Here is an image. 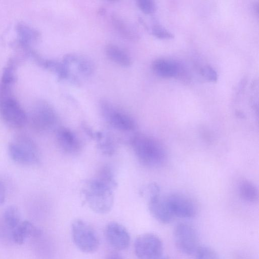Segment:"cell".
Listing matches in <instances>:
<instances>
[{
	"label": "cell",
	"mask_w": 259,
	"mask_h": 259,
	"mask_svg": "<svg viewBox=\"0 0 259 259\" xmlns=\"http://www.w3.org/2000/svg\"><path fill=\"white\" fill-rule=\"evenodd\" d=\"M164 198L174 218L190 219L196 215V205L188 197L180 193H174L164 197Z\"/></svg>",
	"instance_id": "cell-10"
},
{
	"label": "cell",
	"mask_w": 259,
	"mask_h": 259,
	"mask_svg": "<svg viewBox=\"0 0 259 259\" xmlns=\"http://www.w3.org/2000/svg\"><path fill=\"white\" fill-rule=\"evenodd\" d=\"M9 155L14 162L24 165L39 163L40 153L35 142L28 135H17L8 146Z\"/></svg>",
	"instance_id": "cell-3"
},
{
	"label": "cell",
	"mask_w": 259,
	"mask_h": 259,
	"mask_svg": "<svg viewBox=\"0 0 259 259\" xmlns=\"http://www.w3.org/2000/svg\"><path fill=\"white\" fill-rule=\"evenodd\" d=\"M105 235L108 243L116 250H125L129 246L130 235L126 229L117 223H109L105 228Z\"/></svg>",
	"instance_id": "cell-11"
},
{
	"label": "cell",
	"mask_w": 259,
	"mask_h": 259,
	"mask_svg": "<svg viewBox=\"0 0 259 259\" xmlns=\"http://www.w3.org/2000/svg\"><path fill=\"white\" fill-rule=\"evenodd\" d=\"M148 208L152 215L161 223L168 224L174 219L168 209L164 197H162L160 194L148 200Z\"/></svg>",
	"instance_id": "cell-14"
},
{
	"label": "cell",
	"mask_w": 259,
	"mask_h": 259,
	"mask_svg": "<svg viewBox=\"0 0 259 259\" xmlns=\"http://www.w3.org/2000/svg\"><path fill=\"white\" fill-rule=\"evenodd\" d=\"M6 188L3 182L0 179V205H2L6 200Z\"/></svg>",
	"instance_id": "cell-28"
},
{
	"label": "cell",
	"mask_w": 259,
	"mask_h": 259,
	"mask_svg": "<svg viewBox=\"0 0 259 259\" xmlns=\"http://www.w3.org/2000/svg\"><path fill=\"white\" fill-rule=\"evenodd\" d=\"M28 121L32 129L44 133L54 130L58 122V116L55 109L46 102H40L33 108Z\"/></svg>",
	"instance_id": "cell-4"
},
{
	"label": "cell",
	"mask_w": 259,
	"mask_h": 259,
	"mask_svg": "<svg viewBox=\"0 0 259 259\" xmlns=\"http://www.w3.org/2000/svg\"><path fill=\"white\" fill-rule=\"evenodd\" d=\"M4 219L7 226L13 231L21 223L18 208L14 205L7 207L4 211Z\"/></svg>",
	"instance_id": "cell-19"
},
{
	"label": "cell",
	"mask_w": 259,
	"mask_h": 259,
	"mask_svg": "<svg viewBox=\"0 0 259 259\" xmlns=\"http://www.w3.org/2000/svg\"><path fill=\"white\" fill-rule=\"evenodd\" d=\"M41 234V231L34 226L31 222L25 221L12 231V237L14 242L22 244L28 237H38Z\"/></svg>",
	"instance_id": "cell-15"
},
{
	"label": "cell",
	"mask_w": 259,
	"mask_h": 259,
	"mask_svg": "<svg viewBox=\"0 0 259 259\" xmlns=\"http://www.w3.org/2000/svg\"><path fill=\"white\" fill-rule=\"evenodd\" d=\"M0 115L4 121L14 128H20L28 122V116L18 102L10 96L0 100Z\"/></svg>",
	"instance_id": "cell-8"
},
{
	"label": "cell",
	"mask_w": 259,
	"mask_h": 259,
	"mask_svg": "<svg viewBox=\"0 0 259 259\" xmlns=\"http://www.w3.org/2000/svg\"><path fill=\"white\" fill-rule=\"evenodd\" d=\"M107 57L112 62L122 67H128L132 64L130 56L117 45L109 44L105 47Z\"/></svg>",
	"instance_id": "cell-16"
},
{
	"label": "cell",
	"mask_w": 259,
	"mask_h": 259,
	"mask_svg": "<svg viewBox=\"0 0 259 259\" xmlns=\"http://www.w3.org/2000/svg\"><path fill=\"white\" fill-rule=\"evenodd\" d=\"M100 110L104 119L114 128L121 131L135 129V122L125 112L115 108L111 102L103 99L99 102Z\"/></svg>",
	"instance_id": "cell-6"
},
{
	"label": "cell",
	"mask_w": 259,
	"mask_h": 259,
	"mask_svg": "<svg viewBox=\"0 0 259 259\" xmlns=\"http://www.w3.org/2000/svg\"><path fill=\"white\" fill-rule=\"evenodd\" d=\"M152 33L160 39H170L174 37L171 32L160 25H154L152 28Z\"/></svg>",
	"instance_id": "cell-23"
},
{
	"label": "cell",
	"mask_w": 259,
	"mask_h": 259,
	"mask_svg": "<svg viewBox=\"0 0 259 259\" xmlns=\"http://www.w3.org/2000/svg\"><path fill=\"white\" fill-rule=\"evenodd\" d=\"M159 259H169L168 258H167V257H161L160 258H159Z\"/></svg>",
	"instance_id": "cell-31"
},
{
	"label": "cell",
	"mask_w": 259,
	"mask_h": 259,
	"mask_svg": "<svg viewBox=\"0 0 259 259\" xmlns=\"http://www.w3.org/2000/svg\"><path fill=\"white\" fill-rule=\"evenodd\" d=\"M134 250L139 259H159L163 253V243L157 235L145 233L135 240Z\"/></svg>",
	"instance_id": "cell-9"
},
{
	"label": "cell",
	"mask_w": 259,
	"mask_h": 259,
	"mask_svg": "<svg viewBox=\"0 0 259 259\" xmlns=\"http://www.w3.org/2000/svg\"><path fill=\"white\" fill-rule=\"evenodd\" d=\"M105 13V9L104 8H101L99 10V13L100 15H103Z\"/></svg>",
	"instance_id": "cell-29"
},
{
	"label": "cell",
	"mask_w": 259,
	"mask_h": 259,
	"mask_svg": "<svg viewBox=\"0 0 259 259\" xmlns=\"http://www.w3.org/2000/svg\"><path fill=\"white\" fill-rule=\"evenodd\" d=\"M81 190L84 201L94 212L104 214L111 209L115 189L97 177L87 181Z\"/></svg>",
	"instance_id": "cell-2"
},
{
	"label": "cell",
	"mask_w": 259,
	"mask_h": 259,
	"mask_svg": "<svg viewBox=\"0 0 259 259\" xmlns=\"http://www.w3.org/2000/svg\"><path fill=\"white\" fill-rule=\"evenodd\" d=\"M19 33H20L21 37L26 40L31 39L32 37H35L36 36V32L35 31L28 27L24 25H20L18 27Z\"/></svg>",
	"instance_id": "cell-27"
},
{
	"label": "cell",
	"mask_w": 259,
	"mask_h": 259,
	"mask_svg": "<svg viewBox=\"0 0 259 259\" xmlns=\"http://www.w3.org/2000/svg\"><path fill=\"white\" fill-rule=\"evenodd\" d=\"M113 27L122 37L130 40H137L139 37L134 28L119 15L113 14L111 16Z\"/></svg>",
	"instance_id": "cell-17"
},
{
	"label": "cell",
	"mask_w": 259,
	"mask_h": 259,
	"mask_svg": "<svg viewBox=\"0 0 259 259\" xmlns=\"http://www.w3.org/2000/svg\"><path fill=\"white\" fill-rule=\"evenodd\" d=\"M195 254L196 259H220L216 251L206 245L199 246Z\"/></svg>",
	"instance_id": "cell-22"
},
{
	"label": "cell",
	"mask_w": 259,
	"mask_h": 259,
	"mask_svg": "<svg viewBox=\"0 0 259 259\" xmlns=\"http://www.w3.org/2000/svg\"><path fill=\"white\" fill-rule=\"evenodd\" d=\"M137 5L141 11L146 14L154 13L157 9L155 2L152 0H138Z\"/></svg>",
	"instance_id": "cell-24"
},
{
	"label": "cell",
	"mask_w": 259,
	"mask_h": 259,
	"mask_svg": "<svg viewBox=\"0 0 259 259\" xmlns=\"http://www.w3.org/2000/svg\"><path fill=\"white\" fill-rule=\"evenodd\" d=\"M132 149L141 163L149 167H157L166 159L163 145L154 138L142 133L135 134L131 139Z\"/></svg>",
	"instance_id": "cell-1"
},
{
	"label": "cell",
	"mask_w": 259,
	"mask_h": 259,
	"mask_svg": "<svg viewBox=\"0 0 259 259\" xmlns=\"http://www.w3.org/2000/svg\"><path fill=\"white\" fill-rule=\"evenodd\" d=\"M152 69L158 76L162 77H174L180 76L184 72L181 65L176 61L165 58L154 60Z\"/></svg>",
	"instance_id": "cell-13"
},
{
	"label": "cell",
	"mask_w": 259,
	"mask_h": 259,
	"mask_svg": "<svg viewBox=\"0 0 259 259\" xmlns=\"http://www.w3.org/2000/svg\"><path fill=\"white\" fill-rule=\"evenodd\" d=\"M160 188L158 185L154 183H150L142 189L141 193L146 196L148 200L150 198L160 194Z\"/></svg>",
	"instance_id": "cell-25"
},
{
	"label": "cell",
	"mask_w": 259,
	"mask_h": 259,
	"mask_svg": "<svg viewBox=\"0 0 259 259\" xmlns=\"http://www.w3.org/2000/svg\"><path fill=\"white\" fill-rule=\"evenodd\" d=\"M71 233L76 246L81 251L92 253L99 247V239L94 229L81 220H74L71 225Z\"/></svg>",
	"instance_id": "cell-5"
},
{
	"label": "cell",
	"mask_w": 259,
	"mask_h": 259,
	"mask_svg": "<svg viewBox=\"0 0 259 259\" xmlns=\"http://www.w3.org/2000/svg\"><path fill=\"white\" fill-rule=\"evenodd\" d=\"M74 64H76L78 71L81 75L88 76L94 71L95 65L92 60L83 55H78L77 59Z\"/></svg>",
	"instance_id": "cell-20"
},
{
	"label": "cell",
	"mask_w": 259,
	"mask_h": 259,
	"mask_svg": "<svg viewBox=\"0 0 259 259\" xmlns=\"http://www.w3.org/2000/svg\"><path fill=\"white\" fill-rule=\"evenodd\" d=\"M56 138L59 147L65 153L75 154L81 149V144L78 138L67 127H58L56 130Z\"/></svg>",
	"instance_id": "cell-12"
},
{
	"label": "cell",
	"mask_w": 259,
	"mask_h": 259,
	"mask_svg": "<svg viewBox=\"0 0 259 259\" xmlns=\"http://www.w3.org/2000/svg\"><path fill=\"white\" fill-rule=\"evenodd\" d=\"M241 197L246 201L255 202L258 199V191L256 186L251 182L242 181L239 186Z\"/></svg>",
	"instance_id": "cell-18"
},
{
	"label": "cell",
	"mask_w": 259,
	"mask_h": 259,
	"mask_svg": "<svg viewBox=\"0 0 259 259\" xmlns=\"http://www.w3.org/2000/svg\"><path fill=\"white\" fill-rule=\"evenodd\" d=\"M95 138L98 140V147L104 154L111 155L114 153V145L110 138L98 132H96Z\"/></svg>",
	"instance_id": "cell-21"
},
{
	"label": "cell",
	"mask_w": 259,
	"mask_h": 259,
	"mask_svg": "<svg viewBox=\"0 0 259 259\" xmlns=\"http://www.w3.org/2000/svg\"><path fill=\"white\" fill-rule=\"evenodd\" d=\"M174 238L177 248L185 254H195L199 247L197 231L189 224H178L174 230Z\"/></svg>",
	"instance_id": "cell-7"
},
{
	"label": "cell",
	"mask_w": 259,
	"mask_h": 259,
	"mask_svg": "<svg viewBox=\"0 0 259 259\" xmlns=\"http://www.w3.org/2000/svg\"><path fill=\"white\" fill-rule=\"evenodd\" d=\"M202 75L207 80L210 81H217L218 78V75L216 70L209 65L203 66L201 69Z\"/></svg>",
	"instance_id": "cell-26"
},
{
	"label": "cell",
	"mask_w": 259,
	"mask_h": 259,
	"mask_svg": "<svg viewBox=\"0 0 259 259\" xmlns=\"http://www.w3.org/2000/svg\"><path fill=\"white\" fill-rule=\"evenodd\" d=\"M107 259H121V258L116 255H111V256H109Z\"/></svg>",
	"instance_id": "cell-30"
}]
</instances>
